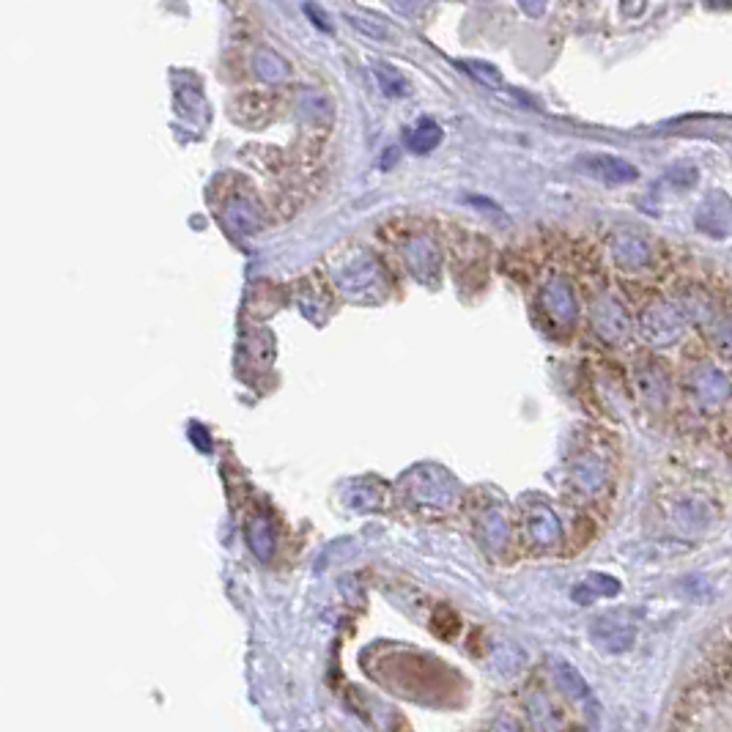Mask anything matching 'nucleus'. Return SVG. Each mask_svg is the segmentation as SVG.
<instances>
[{
    "mask_svg": "<svg viewBox=\"0 0 732 732\" xmlns=\"http://www.w3.org/2000/svg\"><path fill=\"white\" fill-rule=\"evenodd\" d=\"M678 371L680 423L705 431L713 445L732 456V373L702 338L683 343Z\"/></svg>",
    "mask_w": 732,
    "mask_h": 732,
    "instance_id": "1",
    "label": "nucleus"
},
{
    "mask_svg": "<svg viewBox=\"0 0 732 732\" xmlns=\"http://www.w3.org/2000/svg\"><path fill=\"white\" fill-rule=\"evenodd\" d=\"M653 516L664 538L697 543L711 538L724 521L722 486L705 475H678L656 488Z\"/></svg>",
    "mask_w": 732,
    "mask_h": 732,
    "instance_id": "2",
    "label": "nucleus"
},
{
    "mask_svg": "<svg viewBox=\"0 0 732 732\" xmlns=\"http://www.w3.org/2000/svg\"><path fill=\"white\" fill-rule=\"evenodd\" d=\"M617 475H620V453L615 436L601 428H587L576 436V442L565 458V488L576 505L601 508L615 497Z\"/></svg>",
    "mask_w": 732,
    "mask_h": 732,
    "instance_id": "3",
    "label": "nucleus"
},
{
    "mask_svg": "<svg viewBox=\"0 0 732 732\" xmlns=\"http://www.w3.org/2000/svg\"><path fill=\"white\" fill-rule=\"evenodd\" d=\"M631 286H637L642 294L634 308L639 340H645V346L653 351L683 346L694 329H691L686 310L680 308L678 297L672 294V288L639 286V283H631Z\"/></svg>",
    "mask_w": 732,
    "mask_h": 732,
    "instance_id": "4",
    "label": "nucleus"
},
{
    "mask_svg": "<svg viewBox=\"0 0 732 732\" xmlns=\"http://www.w3.org/2000/svg\"><path fill=\"white\" fill-rule=\"evenodd\" d=\"M521 541L532 554H552L565 541L563 521L554 513V508L543 499L524 502L521 510Z\"/></svg>",
    "mask_w": 732,
    "mask_h": 732,
    "instance_id": "5",
    "label": "nucleus"
},
{
    "mask_svg": "<svg viewBox=\"0 0 732 732\" xmlns=\"http://www.w3.org/2000/svg\"><path fill=\"white\" fill-rule=\"evenodd\" d=\"M634 387H637L639 404L648 412H667L672 404V395L678 390V379H672L667 362L656 354L639 357L634 365Z\"/></svg>",
    "mask_w": 732,
    "mask_h": 732,
    "instance_id": "6",
    "label": "nucleus"
},
{
    "mask_svg": "<svg viewBox=\"0 0 732 732\" xmlns=\"http://www.w3.org/2000/svg\"><path fill=\"white\" fill-rule=\"evenodd\" d=\"M612 258H615L617 272L631 277H650V275H661L658 272V250L648 239H642L637 234H620L612 242Z\"/></svg>",
    "mask_w": 732,
    "mask_h": 732,
    "instance_id": "7",
    "label": "nucleus"
},
{
    "mask_svg": "<svg viewBox=\"0 0 732 732\" xmlns=\"http://www.w3.org/2000/svg\"><path fill=\"white\" fill-rule=\"evenodd\" d=\"M541 310L554 327V332L571 329L579 321V299L563 275H554L546 280V286L541 288Z\"/></svg>",
    "mask_w": 732,
    "mask_h": 732,
    "instance_id": "8",
    "label": "nucleus"
},
{
    "mask_svg": "<svg viewBox=\"0 0 732 732\" xmlns=\"http://www.w3.org/2000/svg\"><path fill=\"white\" fill-rule=\"evenodd\" d=\"M579 168L604 184H631L639 179V170L615 154H584L579 157Z\"/></svg>",
    "mask_w": 732,
    "mask_h": 732,
    "instance_id": "9",
    "label": "nucleus"
},
{
    "mask_svg": "<svg viewBox=\"0 0 732 732\" xmlns=\"http://www.w3.org/2000/svg\"><path fill=\"white\" fill-rule=\"evenodd\" d=\"M593 639L598 648L609 650V653H623L634 645V639H637V628L626 623V620H620V617H612L606 615L601 620H595L593 626Z\"/></svg>",
    "mask_w": 732,
    "mask_h": 732,
    "instance_id": "10",
    "label": "nucleus"
},
{
    "mask_svg": "<svg viewBox=\"0 0 732 732\" xmlns=\"http://www.w3.org/2000/svg\"><path fill=\"white\" fill-rule=\"evenodd\" d=\"M439 143H442V129H439V124H434L431 118H425V121H420L412 132H406V146H409L414 154H428V151H434Z\"/></svg>",
    "mask_w": 732,
    "mask_h": 732,
    "instance_id": "11",
    "label": "nucleus"
},
{
    "mask_svg": "<svg viewBox=\"0 0 732 732\" xmlns=\"http://www.w3.org/2000/svg\"><path fill=\"white\" fill-rule=\"evenodd\" d=\"M253 66L258 77H264V83H280V80H286L288 77V64L275 53V50H258L253 58Z\"/></svg>",
    "mask_w": 732,
    "mask_h": 732,
    "instance_id": "12",
    "label": "nucleus"
},
{
    "mask_svg": "<svg viewBox=\"0 0 732 732\" xmlns=\"http://www.w3.org/2000/svg\"><path fill=\"white\" fill-rule=\"evenodd\" d=\"M343 17L349 20L351 28H357L360 33H365V36H368V39H373V42H393V39H395L393 28H387V22L376 20V17H368V14H357V11H346Z\"/></svg>",
    "mask_w": 732,
    "mask_h": 732,
    "instance_id": "13",
    "label": "nucleus"
},
{
    "mask_svg": "<svg viewBox=\"0 0 732 732\" xmlns=\"http://www.w3.org/2000/svg\"><path fill=\"white\" fill-rule=\"evenodd\" d=\"M554 672H557V683H560V689H563L573 702H590V697H593V694H590V686L584 683L582 675H579L571 664H563V661H560Z\"/></svg>",
    "mask_w": 732,
    "mask_h": 732,
    "instance_id": "14",
    "label": "nucleus"
},
{
    "mask_svg": "<svg viewBox=\"0 0 732 732\" xmlns=\"http://www.w3.org/2000/svg\"><path fill=\"white\" fill-rule=\"evenodd\" d=\"M373 75L379 80V88H382L387 96H406L409 94V83H406V77L390 64H373Z\"/></svg>",
    "mask_w": 732,
    "mask_h": 732,
    "instance_id": "15",
    "label": "nucleus"
},
{
    "mask_svg": "<svg viewBox=\"0 0 732 732\" xmlns=\"http://www.w3.org/2000/svg\"><path fill=\"white\" fill-rule=\"evenodd\" d=\"M587 590H593V595H615L620 593V584L612 579V576H604V573H595V576H590L587 579V584H584Z\"/></svg>",
    "mask_w": 732,
    "mask_h": 732,
    "instance_id": "16",
    "label": "nucleus"
},
{
    "mask_svg": "<svg viewBox=\"0 0 732 732\" xmlns=\"http://www.w3.org/2000/svg\"><path fill=\"white\" fill-rule=\"evenodd\" d=\"M467 69H469V72H472V75L478 77V80H483V83L499 85L497 69H491V66H488V64H467Z\"/></svg>",
    "mask_w": 732,
    "mask_h": 732,
    "instance_id": "17",
    "label": "nucleus"
},
{
    "mask_svg": "<svg viewBox=\"0 0 732 732\" xmlns=\"http://www.w3.org/2000/svg\"><path fill=\"white\" fill-rule=\"evenodd\" d=\"M305 14H308L310 20H313V25H316L319 31H329V33H332V25H329V20H327V17H324V11H321L319 6H316V3H310V0H308V3H305Z\"/></svg>",
    "mask_w": 732,
    "mask_h": 732,
    "instance_id": "18",
    "label": "nucleus"
},
{
    "mask_svg": "<svg viewBox=\"0 0 732 732\" xmlns=\"http://www.w3.org/2000/svg\"><path fill=\"white\" fill-rule=\"evenodd\" d=\"M519 3L530 17H541L543 11H546V0H519Z\"/></svg>",
    "mask_w": 732,
    "mask_h": 732,
    "instance_id": "19",
    "label": "nucleus"
},
{
    "mask_svg": "<svg viewBox=\"0 0 732 732\" xmlns=\"http://www.w3.org/2000/svg\"><path fill=\"white\" fill-rule=\"evenodd\" d=\"M708 9H732V0H705Z\"/></svg>",
    "mask_w": 732,
    "mask_h": 732,
    "instance_id": "20",
    "label": "nucleus"
}]
</instances>
